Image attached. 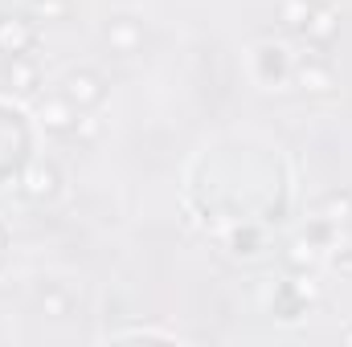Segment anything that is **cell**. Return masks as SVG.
<instances>
[{"instance_id": "30bf717a", "label": "cell", "mask_w": 352, "mask_h": 347, "mask_svg": "<svg viewBox=\"0 0 352 347\" xmlns=\"http://www.w3.org/2000/svg\"><path fill=\"white\" fill-rule=\"evenodd\" d=\"M291 261H295V265H303V261L311 265V261H316V246H311V241H299L295 254H291Z\"/></svg>"}, {"instance_id": "ba28073f", "label": "cell", "mask_w": 352, "mask_h": 347, "mask_svg": "<svg viewBox=\"0 0 352 347\" xmlns=\"http://www.w3.org/2000/svg\"><path fill=\"white\" fill-rule=\"evenodd\" d=\"M111 37H115L123 49H131V45H135V25H127V21H115V25H111Z\"/></svg>"}, {"instance_id": "4fadbf2b", "label": "cell", "mask_w": 352, "mask_h": 347, "mask_svg": "<svg viewBox=\"0 0 352 347\" xmlns=\"http://www.w3.org/2000/svg\"><path fill=\"white\" fill-rule=\"evenodd\" d=\"M74 135H82V139H94V135H98V123H94V119H78V123H74Z\"/></svg>"}, {"instance_id": "5b68a950", "label": "cell", "mask_w": 352, "mask_h": 347, "mask_svg": "<svg viewBox=\"0 0 352 347\" xmlns=\"http://www.w3.org/2000/svg\"><path fill=\"white\" fill-rule=\"evenodd\" d=\"M303 82L311 90H332V74H328L324 66H307V70H303Z\"/></svg>"}, {"instance_id": "6da1fadb", "label": "cell", "mask_w": 352, "mask_h": 347, "mask_svg": "<svg viewBox=\"0 0 352 347\" xmlns=\"http://www.w3.org/2000/svg\"><path fill=\"white\" fill-rule=\"evenodd\" d=\"M41 123H45L50 131H70V127L78 123L74 102H70V98H45V102H41Z\"/></svg>"}, {"instance_id": "7a4b0ae2", "label": "cell", "mask_w": 352, "mask_h": 347, "mask_svg": "<svg viewBox=\"0 0 352 347\" xmlns=\"http://www.w3.org/2000/svg\"><path fill=\"white\" fill-rule=\"evenodd\" d=\"M66 98H70V102H78V106H94V102L102 98V86H98V78H94V74L82 70V74H70V78H66Z\"/></svg>"}, {"instance_id": "8992f818", "label": "cell", "mask_w": 352, "mask_h": 347, "mask_svg": "<svg viewBox=\"0 0 352 347\" xmlns=\"http://www.w3.org/2000/svg\"><path fill=\"white\" fill-rule=\"evenodd\" d=\"M29 192H33V196H50V192H54V172H50V168H37L33 180H29Z\"/></svg>"}, {"instance_id": "7c38bea8", "label": "cell", "mask_w": 352, "mask_h": 347, "mask_svg": "<svg viewBox=\"0 0 352 347\" xmlns=\"http://www.w3.org/2000/svg\"><path fill=\"white\" fill-rule=\"evenodd\" d=\"M41 307H45L50 315H66V298H62V294H45V298H41Z\"/></svg>"}, {"instance_id": "3957f363", "label": "cell", "mask_w": 352, "mask_h": 347, "mask_svg": "<svg viewBox=\"0 0 352 347\" xmlns=\"http://www.w3.org/2000/svg\"><path fill=\"white\" fill-rule=\"evenodd\" d=\"M303 29H307V37L328 41V37L336 33V16H332L328 8H320V12H311V16H307V25H303Z\"/></svg>"}, {"instance_id": "52a82bcc", "label": "cell", "mask_w": 352, "mask_h": 347, "mask_svg": "<svg viewBox=\"0 0 352 347\" xmlns=\"http://www.w3.org/2000/svg\"><path fill=\"white\" fill-rule=\"evenodd\" d=\"M328 213H332L328 221H336V225L349 221L352 217V196H328Z\"/></svg>"}, {"instance_id": "277c9868", "label": "cell", "mask_w": 352, "mask_h": 347, "mask_svg": "<svg viewBox=\"0 0 352 347\" xmlns=\"http://www.w3.org/2000/svg\"><path fill=\"white\" fill-rule=\"evenodd\" d=\"M12 82H16V90H21V94H33V90H37V66L16 62V66H12Z\"/></svg>"}, {"instance_id": "9c48e42d", "label": "cell", "mask_w": 352, "mask_h": 347, "mask_svg": "<svg viewBox=\"0 0 352 347\" xmlns=\"http://www.w3.org/2000/svg\"><path fill=\"white\" fill-rule=\"evenodd\" d=\"M0 45H8V49H25L29 45V29H0Z\"/></svg>"}, {"instance_id": "8fae6325", "label": "cell", "mask_w": 352, "mask_h": 347, "mask_svg": "<svg viewBox=\"0 0 352 347\" xmlns=\"http://www.w3.org/2000/svg\"><path fill=\"white\" fill-rule=\"evenodd\" d=\"M66 0H37V16H62Z\"/></svg>"}]
</instances>
